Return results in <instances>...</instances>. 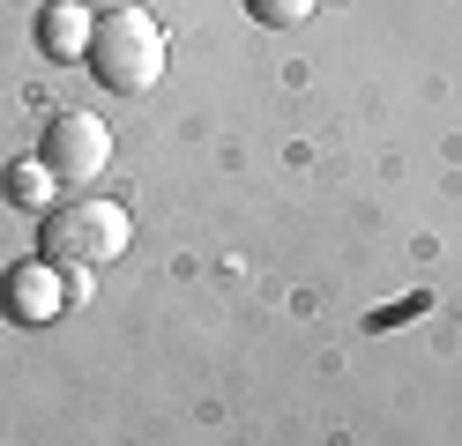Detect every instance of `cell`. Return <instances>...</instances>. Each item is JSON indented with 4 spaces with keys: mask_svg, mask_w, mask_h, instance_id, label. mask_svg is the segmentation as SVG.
<instances>
[{
    "mask_svg": "<svg viewBox=\"0 0 462 446\" xmlns=\"http://www.w3.org/2000/svg\"><path fill=\"white\" fill-rule=\"evenodd\" d=\"M313 8H321V0H246V15H254V23H269V30H299Z\"/></svg>",
    "mask_w": 462,
    "mask_h": 446,
    "instance_id": "52a82bcc",
    "label": "cell"
},
{
    "mask_svg": "<svg viewBox=\"0 0 462 446\" xmlns=\"http://www.w3.org/2000/svg\"><path fill=\"white\" fill-rule=\"evenodd\" d=\"M0 297H8V320H23V327H45L52 313L68 305V290H60V268H52V260H23V268H8Z\"/></svg>",
    "mask_w": 462,
    "mask_h": 446,
    "instance_id": "277c9868",
    "label": "cell"
},
{
    "mask_svg": "<svg viewBox=\"0 0 462 446\" xmlns=\"http://www.w3.org/2000/svg\"><path fill=\"white\" fill-rule=\"evenodd\" d=\"M38 164L60 178V187H90V178L112 164V127L97 112H60L38 141Z\"/></svg>",
    "mask_w": 462,
    "mask_h": 446,
    "instance_id": "3957f363",
    "label": "cell"
},
{
    "mask_svg": "<svg viewBox=\"0 0 462 446\" xmlns=\"http://www.w3.org/2000/svg\"><path fill=\"white\" fill-rule=\"evenodd\" d=\"M90 75L112 89V97L157 89V75H164V30H157V15L150 8L97 15V30H90Z\"/></svg>",
    "mask_w": 462,
    "mask_h": 446,
    "instance_id": "6da1fadb",
    "label": "cell"
},
{
    "mask_svg": "<svg viewBox=\"0 0 462 446\" xmlns=\"http://www.w3.org/2000/svg\"><path fill=\"white\" fill-rule=\"evenodd\" d=\"M127 238H134V223H127L120 201L82 194V201H68V208L45 216V260L52 268H112L127 253Z\"/></svg>",
    "mask_w": 462,
    "mask_h": 446,
    "instance_id": "7a4b0ae2",
    "label": "cell"
},
{
    "mask_svg": "<svg viewBox=\"0 0 462 446\" xmlns=\"http://www.w3.org/2000/svg\"><path fill=\"white\" fill-rule=\"evenodd\" d=\"M90 30H97V15L82 8V0H52L38 15V45L52 59H90Z\"/></svg>",
    "mask_w": 462,
    "mask_h": 446,
    "instance_id": "5b68a950",
    "label": "cell"
},
{
    "mask_svg": "<svg viewBox=\"0 0 462 446\" xmlns=\"http://www.w3.org/2000/svg\"><path fill=\"white\" fill-rule=\"evenodd\" d=\"M52 187H60V178H52L45 164H15L8 171V201L15 208H45V216H52Z\"/></svg>",
    "mask_w": 462,
    "mask_h": 446,
    "instance_id": "8992f818",
    "label": "cell"
}]
</instances>
